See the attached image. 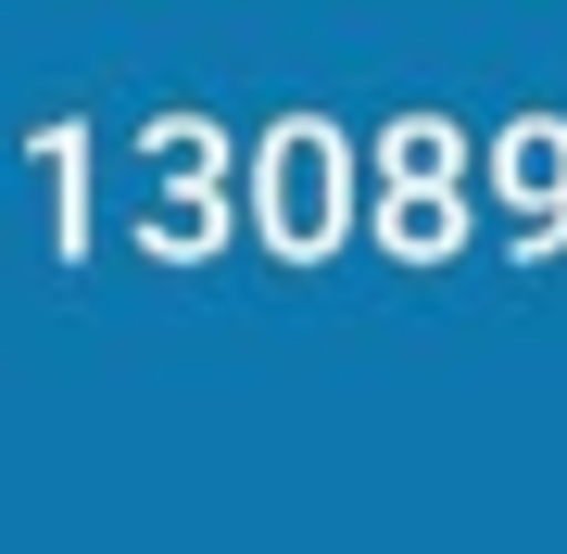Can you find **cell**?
Instances as JSON below:
<instances>
[]
</instances>
